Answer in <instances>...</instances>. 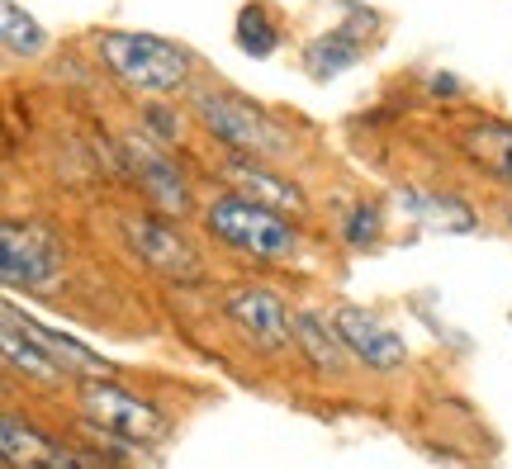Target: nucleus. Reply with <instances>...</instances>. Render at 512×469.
<instances>
[{"label":"nucleus","mask_w":512,"mask_h":469,"mask_svg":"<svg viewBox=\"0 0 512 469\" xmlns=\"http://www.w3.org/2000/svg\"><path fill=\"white\" fill-rule=\"evenodd\" d=\"M233 43H238V53L266 62V57L280 53V19L261 0H247L238 10V24H233Z\"/></svg>","instance_id":"a211bd4d"},{"label":"nucleus","mask_w":512,"mask_h":469,"mask_svg":"<svg viewBox=\"0 0 512 469\" xmlns=\"http://www.w3.org/2000/svg\"><path fill=\"white\" fill-rule=\"evenodd\" d=\"M119 233H124L128 252L138 256L152 275H162L166 285L195 289L209 280L204 256L195 252V242H190L176 223H166V214H124L119 218Z\"/></svg>","instance_id":"39448f33"},{"label":"nucleus","mask_w":512,"mask_h":469,"mask_svg":"<svg viewBox=\"0 0 512 469\" xmlns=\"http://www.w3.org/2000/svg\"><path fill=\"white\" fill-rule=\"evenodd\" d=\"M294 351L304 356L313 375L328 379V384H342V379L361 370L351 346L342 342L337 323H332V313H323V308H294Z\"/></svg>","instance_id":"9b49d317"},{"label":"nucleus","mask_w":512,"mask_h":469,"mask_svg":"<svg viewBox=\"0 0 512 469\" xmlns=\"http://www.w3.org/2000/svg\"><path fill=\"white\" fill-rule=\"evenodd\" d=\"M190 114H195V124L214 143H223L238 157H256V162H285V157H294L290 128L238 91H219V86L195 91L190 95Z\"/></svg>","instance_id":"20e7f679"},{"label":"nucleus","mask_w":512,"mask_h":469,"mask_svg":"<svg viewBox=\"0 0 512 469\" xmlns=\"http://www.w3.org/2000/svg\"><path fill=\"white\" fill-rule=\"evenodd\" d=\"M219 308H223V318H228V327L252 346L256 356H285L294 346V308L285 304L280 289L242 280V285L223 289Z\"/></svg>","instance_id":"423d86ee"},{"label":"nucleus","mask_w":512,"mask_h":469,"mask_svg":"<svg viewBox=\"0 0 512 469\" xmlns=\"http://www.w3.org/2000/svg\"><path fill=\"white\" fill-rule=\"evenodd\" d=\"M0 280L10 289H53L62 280V242L38 218H5L0 223Z\"/></svg>","instance_id":"0eeeda50"},{"label":"nucleus","mask_w":512,"mask_h":469,"mask_svg":"<svg viewBox=\"0 0 512 469\" xmlns=\"http://www.w3.org/2000/svg\"><path fill=\"white\" fill-rule=\"evenodd\" d=\"M204 228H209L214 242L242 252L256 266H294L299 252H304L294 218L252 195H242V190H223V195L209 199L204 204Z\"/></svg>","instance_id":"f257e3e1"},{"label":"nucleus","mask_w":512,"mask_h":469,"mask_svg":"<svg viewBox=\"0 0 512 469\" xmlns=\"http://www.w3.org/2000/svg\"><path fill=\"white\" fill-rule=\"evenodd\" d=\"M465 86H460V76L451 72H432L427 76V95H437V100H451V95H460Z\"/></svg>","instance_id":"4be33fe9"},{"label":"nucleus","mask_w":512,"mask_h":469,"mask_svg":"<svg viewBox=\"0 0 512 469\" xmlns=\"http://www.w3.org/2000/svg\"><path fill=\"white\" fill-rule=\"evenodd\" d=\"M332 323L342 332V342L351 346V356L361 370L370 375H403V365H408V342H403V332L384 323L375 308H361V304H337L332 308Z\"/></svg>","instance_id":"9d476101"},{"label":"nucleus","mask_w":512,"mask_h":469,"mask_svg":"<svg viewBox=\"0 0 512 469\" xmlns=\"http://www.w3.org/2000/svg\"><path fill=\"white\" fill-rule=\"evenodd\" d=\"M143 128L157 138V143H176V133H181V119L171 114L166 105H147L143 109Z\"/></svg>","instance_id":"412c9836"},{"label":"nucleus","mask_w":512,"mask_h":469,"mask_svg":"<svg viewBox=\"0 0 512 469\" xmlns=\"http://www.w3.org/2000/svg\"><path fill=\"white\" fill-rule=\"evenodd\" d=\"M503 218H508V228H512V199H508V204H503Z\"/></svg>","instance_id":"5701e85b"},{"label":"nucleus","mask_w":512,"mask_h":469,"mask_svg":"<svg viewBox=\"0 0 512 469\" xmlns=\"http://www.w3.org/2000/svg\"><path fill=\"white\" fill-rule=\"evenodd\" d=\"M394 209L432 233H479V209L451 190H427V185H394Z\"/></svg>","instance_id":"ddd939ff"},{"label":"nucleus","mask_w":512,"mask_h":469,"mask_svg":"<svg viewBox=\"0 0 512 469\" xmlns=\"http://www.w3.org/2000/svg\"><path fill=\"white\" fill-rule=\"evenodd\" d=\"M384 209L375 204V199H356L347 214L337 218V237H342V247L347 252H356V256H366V252H375L384 242Z\"/></svg>","instance_id":"aec40b11"},{"label":"nucleus","mask_w":512,"mask_h":469,"mask_svg":"<svg viewBox=\"0 0 512 469\" xmlns=\"http://www.w3.org/2000/svg\"><path fill=\"white\" fill-rule=\"evenodd\" d=\"M223 176L233 181V190L261 199V204H271V209H280V214H290V218L309 214V195H304V185L290 181L285 171H275V162H256V157H238V152H228V157H223Z\"/></svg>","instance_id":"f8f14e48"},{"label":"nucleus","mask_w":512,"mask_h":469,"mask_svg":"<svg viewBox=\"0 0 512 469\" xmlns=\"http://www.w3.org/2000/svg\"><path fill=\"white\" fill-rule=\"evenodd\" d=\"M361 53H366V38H356L347 24H337L328 34L309 38L304 53H299V62L309 67L313 81H337V76H347L351 67L361 62Z\"/></svg>","instance_id":"f3484780"},{"label":"nucleus","mask_w":512,"mask_h":469,"mask_svg":"<svg viewBox=\"0 0 512 469\" xmlns=\"http://www.w3.org/2000/svg\"><path fill=\"white\" fill-rule=\"evenodd\" d=\"M508 323H512V318H508Z\"/></svg>","instance_id":"b1692460"},{"label":"nucleus","mask_w":512,"mask_h":469,"mask_svg":"<svg viewBox=\"0 0 512 469\" xmlns=\"http://www.w3.org/2000/svg\"><path fill=\"white\" fill-rule=\"evenodd\" d=\"M460 157L475 166L479 176L512 190V124L508 119H470L456 133Z\"/></svg>","instance_id":"2eb2a0df"},{"label":"nucleus","mask_w":512,"mask_h":469,"mask_svg":"<svg viewBox=\"0 0 512 469\" xmlns=\"http://www.w3.org/2000/svg\"><path fill=\"white\" fill-rule=\"evenodd\" d=\"M0 323H5V332H0V351H5V370H10V375L29 379V384H43V389L67 384V370H62L53 351L24 327V318H19L15 304L0 308Z\"/></svg>","instance_id":"4468645a"},{"label":"nucleus","mask_w":512,"mask_h":469,"mask_svg":"<svg viewBox=\"0 0 512 469\" xmlns=\"http://www.w3.org/2000/svg\"><path fill=\"white\" fill-rule=\"evenodd\" d=\"M0 43H5V53L10 57H24V62H34V57L48 53V29L38 24L29 10H19L15 0H5L0 5Z\"/></svg>","instance_id":"6ab92c4d"},{"label":"nucleus","mask_w":512,"mask_h":469,"mask_svg":"<svg viewBox=\"0 0 512 469\" xmlns=\"http://www.w3.org/2000/svg\"><path fill=\"white\" fill-rule=\"evenodd\" d=\"M24 318V327L34 332L38 342L48 346L57 356V365L67 370V379H76V384H86V379H114L119 375V365L114 361H105L100 351H91V346L81 342V337H72V332H57V327H43V323H34L29 313H19Z\"/></svg>","instance_id":"dca6fc26"},{"label":"nucleus","mask_w":512,"mask_h":469,"mask_svg":"<svg viewBox=\"0 0 512 469\" xmlns=\"http://www.w3.org/2000/svg\"><path fill=\"white\" fill-rule=\"evenodd\" d=\"M119 152H124V166L128 176H133V185L147 195V204L157 209V214L166 218H185L190 209H195V195H190V181H185V171L176 166V157L166 152V147H157V138L152 133H128L124 143H119Z\"/></svg>","instance_id":"1a4fd4ad"},{"label":"nucleus","mask_w":512,"mask_h":469,"mask_svg":"<svg viewBox=\"0 0 512 469\" xmlns=\"http://www.w3.org/2000/svg\"><path fill=\"white\" fill-rule=\"evenodd\" d=\"M76 413L91 427L95 441H110L105 451L114 460L147 451V446L166 441V432H171V417H166L162 403L124 389L119 379H86V384H76Z\"/></svg>","instance_id":"f03ea898"},{"label":"nucleus","mask_w":512,"mask_h":469,"mask_svg":"<svg viewBox=\"0 0 512 469\" xmlns=\"http://www.w3.org/2000/svg\"><path fill=\"white\" fill-rule=\"evenodd\" d=\"M0 460L10 469H119L110 451H86L72 441H57L19 413L0 417Z\"/></svg>","instance_id":"6e6552de"},{"label":"nucleus","mask_w":512,"mask_h":469,"mask_svg":"<svg viewBox=\"0 0 512 469\" xmlns=\"http://www.w3.org/2000/svg\"><path fill=\"white\" fill-rule=\"evenodd\" d=\"M95 57L105 76H114L124 91L138 95H176L190 86L195 76V57L181 43L157 34H138V29H100L91 38Z\"/></svg>","instance_id":"7ed1b4c3"}]
</instances>
